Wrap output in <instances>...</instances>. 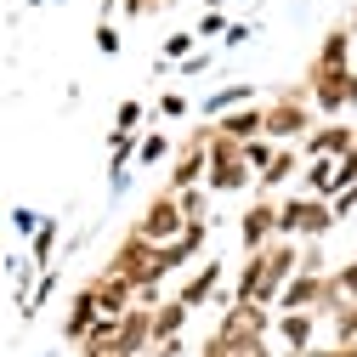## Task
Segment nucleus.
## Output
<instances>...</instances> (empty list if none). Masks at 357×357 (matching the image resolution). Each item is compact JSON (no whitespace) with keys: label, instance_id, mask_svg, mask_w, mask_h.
I'll use <instances>...</instances> for the list:
<instances>
[{"label":"nucleus","instance_id":"423d86ee","mask_svg":"<svg viewBox=\"0 0 357 357\" xmlns=\"http://www.w3.org/2000/svg\"><path fill=\"white\" fill-rule=\"evenodd\" d=\"M137 233L148 238V244H176V238H182L188 233V215H182V204H176V193H153L148 199V210L137 215Z\"/></svg>","mask_w":357,"mask_h":357},{"label":"nucleus","instance_id":"f704fd0d","mask_svg":"<svg viewBox=\"0 0 357 357\" xmlns=\"http://www.w3.org/2000/svg\"><path fill=\"white\" fill-rule=\"evenodd\" d=\"M210 68V52H199V57H188V63H176V74H182V79H199Z\"/></svg>","mask_w":357,"mask_h":357},{"label":"nucleus","instance_id":"dca6fc26","mask_svg":"<svg viewBox=\"0 0 357 357\" xmlns=\"http://www.w3.org/2000/svg\"><path fill=\"white\" fill-rule=\"evenodd\" d=\"M250 102H255V85H250V79H238V85H221L215 97H204V119L215 125V119H227L233 108H250Z\"/></svg>","mask_w":357,"mask_h":357},{"label":"nucleus","instance_id":"412c9836","mask_svg":"<svg viewBox=\"0 0 357 357\" xmlns=\"http://www.w3.org/2000/svg\"><path fill=\"white\" fill-rule=\"evenodd\" d=\"M188 57H199V34H193V29H182V34H165V63L176 68V63H188Z\"/></svg>","mask_w":357,"mask_h":357},{"label":"nucleus","instance_id":"1a4fd4ad","mask_svg":"<svg viewBox=\"0 0 357 357\" xmlns=\"http://www.w3.org/2000/svg\"><path fill=\"white\" fill-rule=\"evenodd\" d=\"M91 295H97V306H102V318H125V312L137 306V284L119 278V273H108V266L91 278Z\"/></svg>","mask_w":357,"mask_h":357},{"label":"nucleus","instance_id":"20e7f679","mask_svg":"<svg viewBox=\"0 0 357 357\" xmlns=\"http://www.w3.org/2000/svg\"><path fill=\"white\" fill-rule=\"evenodd\" d=\"M306 85H312V108L324 119L357 108V68H306Z\"/></svg>","mask_w":357,"mask_h":357},{"label":"nucleus","instance_id":"bb28decb","mask_svg":"<svg viewBox=\"0 0 357 357\" xmlns=\"http://www.w3.org/2000/svg\"><path fill=\"white\" fill-rule=\"evenodd\" d=\"M335 289L357 306V261H340V266H335Z\"/></svg>","mask_w":357,"mask_h":357},{"label":"nucleus","instance_id":"aec40b11","mask_svg":"<svg viewBox=\"0 0 357 357\" xmlns=\"http://www.w3.org/2000/svg\"><path fill=\"white\" fill-rule=\"evenodd\" d=\"M329 335H335V346H357V306L351 301H340V312L329 318Z\"/></svg>","mask_w":357,"mask_h":357},{"label":"nucleus","instance_id":"6e6552de","mask_svg":"<svg viewBox=\"0 0 357 357\" xmlns=\"http://www.w3.org/2000/svg\"><path fill=\"white\" fill-rule=\"evenodd\" d=\"M97 324H102V306H97L91 284H79L74 301H68V312H63V346H85Z\"/></svg>","mask_w":357,"mask_h":357},{"label":"nucleus","instance_id":"c756f323","mask_svg":"<svg viewBox=\"0 0 357 357\" xmlns=\"http://www.w3.org/2000/svg\"><path fill=\"white\" fill-rule=\"evenodd\" d=\"M301 273H329V255H324V244H306V250H301Z\"/></svg>","mask_w":357,"mask_h":357},{"label":"nucleus","instance_id":"c85d7f7f","mask_svg":"<svg viewBox=\"0 0 357 357\" xmlns=\"http://www.w3.org/2000/svg\"><path fill=\"white\" fill-rule=\"evenodd\" d=\"M52 289H57V273H40V289H34V301H29V312H23V324H29L34 312H40V306L52 301Z\"/></svg>","mask_w":357,"mask_h":357},{"label":"nucleus","instance_id":"f3484780","mask_svg":"<svg viewBox=\"0 0 357 357\" xmlns=\"http://www.w3.org/2000/svg\"><path fill=\"white\" fill-rule=\"evenodd\" d=\"M306 193L312 199H335L340 193V165L335 159H312L306 165Z\"/></svg>","mask_w":357,"mask_h":357},{"label":"nucleus","instance_id":"9d476101","mask_svg":"<svg viewBox=\"0 0 357 357\" xmlns=\"http://www.w3.org/2000/svg\"><path fill=\"white\" fill-rule=\"evenodd\" d=\"M340 153H351V125H340V119H324V125L301 142V159H306V165H312V159H340Z\"/></svg>","mask_w":357,"mask_h":357},{"label":"nucleus","instance_id":"a19ab883","mask_svg":"<svg viewBox=\"0 0 357 357\" xmlns=\"http://www.w3.org/2000/svg\"><path fill=\"white\" fill-rule=\"evenodd\" d=\"M351 23H357V17H351Z\"/></svg>","mask_w":357,"mask_h":357},{"label":"nucleus","instance_id":"f8f14e48","mask_svg":"<svg viewBox=\"0 0 357 357\" xmlns=\"http://www.w3.org/2000/svg\"><path fill=\"white\" fill-rule=\"evenodd\" d=\"M306 68H351V23H335V29L318 40V52H312Z\"/></svg>","mask_w":357,"mask_h":357},{"label":"nucleus","instance_id":"ddd939ff","mask_svg":"<svg viewBox=\"0 0 357 357\" xmlns=\"http://www.w3.org/2000/svg\"><path fill=\"white\" fill-rule=\"evenodd\" d=\"M188 324H193V306L165 301V306L153 312V351H159V346H170V340H182V335H188Z\"/></svg>","mask_w":357,"mask_h":357},{"label":"nucleus","instance_id":"b1692460","mask_svg":"<svg viewBox=\"0 0 357 357\" xmlns=\"http://www.w3.org/2000/svg\"><path fill=\"white\" fill-rule=\"evenodd\" d=\"M176 204H182L188 221H210V215H204V210H210V188H188V193H176Z\"/></svg>","mask_w":357,"mask_h":357},{"label":"nucleus","instance_id":"58836bf2","mask_svg":"<svg viewBox=\"0 0 357 357\" xmlns=\"http://www.w3.org/2000/svg\"><path fill=\"white\" fill-rule=\"evenodd\" d=\"M221 6H227V0H204V12H221Z\"/></svg>","mask_w":357,"mask_h":357},{"label":"nucleus","instance_id":"5701e85b","mask_svg":"<svg viewBox=\"0 0 357 357\" xmlns=\"http://www.w3.org/2000/svg\"><path fill=\"white\" fill-rule=\"evenodd\" d=\"M159 159H170V137L165 130H148L142 148H137V165H159Z\"/></svg>","mask_w":357,"mask_h":357},{"label":"nucleus","instance_id":"e433bc0d","mask_svg":"<svg viewBox=\"0 0 357 357\" xmlns=\"http://www.w3.org/2000/svg\"><path fill=\"white\" fill-rule=\"evenodd\" d=\"M324 357H357V346H324Z\"/></svg>","mask_w":357,"mask_h":357},{"label":"nucleus","instance_id":"f257e3e1","mask_svg":"<svg viewBox=\"0 0 357 357\" xmlns=\"http://www.w3.org/2000/svg\"><path fill=\"white\" fill-rule=\"evenodd\" d=\"M306 102H312V85H306V79L284 85V91L266 102V142H278V148H284V142H306L312 130H318Z\"/></svg>","mask_w":357,"mask_h":357},{"label":"nucleus","instance_id":"a878e982","mask_svg":"<svg viewBox=\"0 0 357 357\" xmlns=\"http://www.w3.org/2000/svg\"><path fill=\"white\" fill-rule=\"evenodd\" d=\"M40 227H46V215H40V210H29V204H17V210H12V233H23V238H34Z\"/></svg>","mask_w":357,"mask_h":357},{"label":"nucleus","instance_id":"9b49d317","mask_svg":"<svg viewBox=\"0 0 357 357\" xmlns=\"http://www.w3.org/2000/svg\"><path fill=\"white\" fill-rule=\"evenodd\" d=\"M119 346L130 357H153V312L148 306H130L119 318Z\"/></svg>","mask_w":357,"mask_h":357},{"label":"nucleus","instance_id":"0eeeda50","mask_svg":"<svg viewBox=\"0 0 357 357\" xmlns=\"http://www.w3.org/2000/svg\"><path fill=\"white\" fill-rule=\"evenodd\" d=\"M238 238H244V255L266 250V244H278V204L273 199H250V210L238 215Z\"/></svg>","mask_w":357,"mask_h":357},{"label":"nucleus","instance_id":"4468645a","mask_svg":"<svg viewBox=\"0 0 357 357\" xmlns=\"http://www.w3.org/2000/svg\"><path fill=\"white\" fill-rule=\"evenodd\" d=\"M318 312H278V340L289 351H312V335H318Z\"/></svg>","mask_w":357,"mask_h":357},{"label":"nucleus","instance_id":"4be33fe9","mask_svg":"<svg viewBox=\"0 0 357 357\" xmlns=\"http://www.w3.org/2000/svg\"><path fill=\"white\" fill-rule=\"evenodd\" d=\"M57 238H63V227H57V221H46V227L29 238V261H52V255H57Z\"/></svg>","mask_w":357,"mask_h":357},{"label":"nucleus","instance_id":"39448f33","mask_svg":"<svg viewBox=\"0 0 357 357\" xmlns=\"http://www.w3.org/2000/svg\"><path fill=\"white\" fill-rule=\"evenodd\" d=\"M108 273H119V278H130V284H159L165 273H159V244H148L137 227H130L119 244H114V261H108Z\"/></svg>","mask_w":357,"mask_h":357},{"label":"nucleus","instance_id":"c9c22d12","mask_svg":"<svg viewBox=\"0 0 357 357\" xmlns=\"http://www.w3.org/2000/svg\"><path fill=\"white\" fill-rule=\"evenodd\" d=\"M250 34H255L250 23H233V29H227V46H244V40H250Z\"/></svg>","mask_w":357,"mask_h":357},{"label":"nucleus","instance_id":"2f4dec72","mask_svg":"<svg viewBox=\"0 0 357 357\" xmlns=\"http://www.w3.org/2000/svg\"><path fill=\"white\" fill-rule=\"evenodd\" d=\"M130 182H137V170H108V193H114V199H125Z\"/></svg>","mask_w":357,"mask_h":357},{"label":"nucleus","instance_id":"f03ea898","mask_svg":"<svg viewBox=\"0 0 357 357\" xmlns=\"http://www.w3.org/2000/svg\"><path fill=\"white\" fill-rule=\"evenodd\" d=\"M335 227H340V221H335V204H329V199L295 193V199H284V204H278V238H295V244H324Z\"/></svg>","mask_w":357,"mask_h":357},{"label":"nucleus","instance_id":"6ab92c4d","mask_svg":"<svg viewBox=\"0 0 357 357\" xmlns=\"http://www.w3.org/2000/svg\"><path fill=\"white\" fill-rule=\"evenodd\" d=\"M204 188H210V193H244V188H250V165H221V170H210Z\"/></svg>","mask_w":357,"mask_h":357},{"label":"nucleus","instance_id":"473e14b6","mask_svg":"<svg viewBox=\"0 0 357 357\" xmlns=\"http://www.w3.org/2000/svg\"><path fill=\"white\" fill-rule=\"evenodd\" d=\"M119 6H125V17H153L165 0H119Z\"/></svg>","mask_w":357,"mask_h":357},{"label":"nucleus","instance_id":"ea45409f","mask_svg":"<svg viewBox=\"0 0 357 357\" xmlns=\"http://www.w3.org/2000/svg\"><path fill=\"white\" fill-rule=\"evenodd\" d=\"M351 153H357V125H351Z\"/></svg>","mask_w":357,"mask_h":357},{"label":"nucleus","instance_id":"a211bd4d","mask_svg":"<svg viewBox=\"0 0 357 357\" xmlns=\"http://www.w3.org/2000/svg\"><path fill=\"white\" fill-rule=\"evenodd\" d=\"M295 170H301V153H295V148H278V159H273V170H261L255 182H261V193H266V199H273V188H284V182H289Z\"/></svg>","mask_w":357,"mask_h":357},{"label":"nucleus","instance_id":"cd10ccee","mask_svg":"<svg viewBox=\"0 0 357 357\" xmlns=\"http://www.w3.org/2000/svg\"><path fill=\"white\" fill-rule=\"evenodd\" d=\"M97 52H102V57H119V29H114V17L97 23Z\"/></svg>","mask_w":357,"mask_h":357},{"label":"nucleus","instance_id":"2eb2a0df","mask_svg":"<svg viewBox=\"0 0 357 357\" xmlns=\"http://www.w3.org/2000/svg\"><path fill=\"white\" fill-rule=\"evenodd\" d=\"M221 278H227V266H221V261H204L199 266V273L182 284V295H176V301H182V306H199V301H215L221 295Z\"/></svg>","mask_w":357,"mask_h":357},{"label":"nucleus","instance_id":"393cba45","mask_svg":"<svg viewBox=\"0 0 357 357\" xmlns=\"http://www.w3.org/2000/svg\"><path fill=\"white\" fill-rule=\"evenodd\" d=\"M142 119H148V108H142L137 97H130V102H119V108H114V130H142Z\"/></svg>","mask_w":357,"mask_h":357},{"label":"nucleus","instance_id":"72a5a7b5","mask_svg":"<svg viewBox=\"0 0 357 357\" xmlns=\"http://www.w3.org/2000/svg\"><path fill=\"white\" fill-rule=\"evenodd\" d=\"M227 29H233V23H227V17H221V12H204V23H199L193 34L204 40V34H227Z\"/></svg>","mask_w":357,"mask_h":357},{"label":"nucleus","instance_id":"7c9ffc66","mask_svg":"<svg viewBox=\"0 0 357 357\" xmlns=\"http://www.w3.org/2000/svg\"><path fill=\"white\" fill-rule=\"evenodd\" d=\"M159 114H165V119H182V114H188V97H182V91H165V97H159ZM159 114H153V119H159Z\"/></svg>","mask_w":357,"mask_h":357},{"label":"nucleus","instance_id":"4c0bfd02","mask_svg":"<svg viewBox=\"0 0 357 357\" xmlns=\"http://www.w3.org/2000/svg\"><path fill=\"white\" fill-rule=\"evenodd\" d=\"M284 357H324V346H312V351H284Z\"/></svg>","mask_w":357,"mask_h":357},{"label":"nucleus","instance_id":"7ed1b4c3","mask_svg":"<svg viewBox=\"0 0 357 357\" xmlns=\"http://www.w3.org/2000/svg\"><path fill=\"white\" fill-rule=\"evenodd\" d=\"M210 142H215V125H193L182 148H176L170 159V182L165 193H188V188H204V176H210Z\"/></svg>","mask_w":357,"mask_h":357}]
</instances>
